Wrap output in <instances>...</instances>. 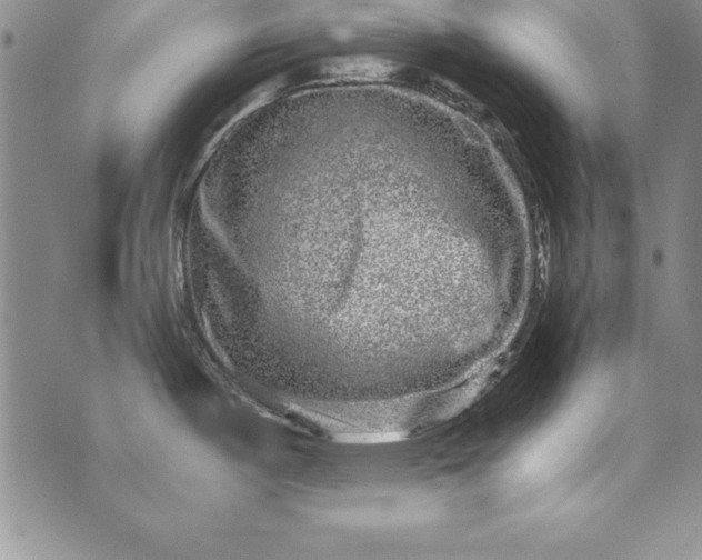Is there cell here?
<instances>
[{
	"instance_id": "cell-1",
	"label": "cell",
	"mask_w": 702,
	"mask_h": 560,
	"mask_svg": "<svg viewBox=\"0 0 702 560\" xmlns=\"http://www.w3.org/2000/svg\"><path fill=\"white\" fill-rule=\"evenodd\" d=\"M302 428L341 443L403 441L420 431V417L410 396L369 402L287 403Z\"/></svg>"
}]
</instances>
